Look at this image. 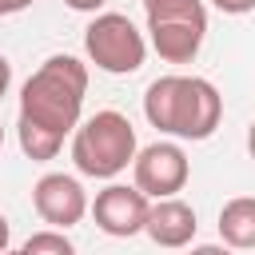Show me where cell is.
<instances>
[{
  "label": "cell",
  "instance_id": "1",
  "mask_svg": "<svg viewBox=\"0 0 255 255\" xmlns=\"http://www.w3.org/2000/svg\"><path fill=\"white\" fill-rule=\"evenodd\" d=\"M143 116L175 139H211L223 120V96L203 76H159L143 92Z\"/></svg>",
  "mask_w": 255,
  "mask_h": 255
},
{
  "label": "cell",
  "instance_id": "2",
  "mask_svg": "<svg viewBox=\"0 0 255 255\" xmlns=\"http://www.w3.org/2000/svg\"><path fill=\"white\" fill-rule=\"evenodd\" d=\"M88 68L76 56H48L20 88V120L48 128L52 135H72L84 120Z\"/></svg>",
  "mask_w": 255,
  "mask_h": 255
},
{
  "label": "cell",
  "instance_id": "3",
  "mask_svg": "<svg viewBox=\"0 0 255 255\" xmlns=\"http://www.w3.org/2000/svg\"><path fill=\"white\" fill-rule=\"evenodd\" d=\"M139 143L135 128L120 112H96L72 131V163L88 179H116L128 163H135Z\"/></svg>",
  "mask_w": 255,
  "mask_h": 255
},
{
  "label": "cell",
  "instance_id": "4",
  "mask_svg": "<svg viewBox=\"0 0 255 255\" xmlns=\"http://www.w3.org/2000/svg\"><path fill=\"white\" fill-rule=\"evenodd\" d=\"M84 52L88 60L108 76H131L143 68L147 40L124 12H100L84 28Z\"/></svg>",
  "mask_w": 255,
  "mask_h": 255
},
{
  "label": "cell",
  "instance_id": "5",
  "mask_svg": "<svg viewBox=\"0 0 255 255\" xmlns=\"http://www.w3.org/2000/svg\"><path fill=\"white\" fill-rule=\"evenodd\" d=\"M207 36V8H183L167 16H147V44L167 64H191Z\"/></svg>",
  "mask_w": 255,
  "mask_h": 255
},
{
  "label": "cell",
  "instance_id": "6",
  "mask_svg": "<svg viewBox=\"0 0 255 255\" xmlns=\"http://www.w3.org/2000/svg\"><path fill=\"white\" fill-rule=\"evenodd\" d=\"M131 175H135V187L147 195V199H175L183 187H187V175H191V163L183 155L179 143H147L139 147L135 163H131Z\"/></svg>",
  "mask_w": 255,
  "mask_h": 255
},
{
  "label": "cell",
  "instance_id": "7",
  "mask_svg": "<svg viewBox=\"0 0 255 255\" xmlns=\"http://www.w3.org/2000/svg\"><path fill=\"white\" fill-rule=\"evenodd\" d=\"M147 211H151V199L131 183H108L104 191H96V203H92V219L104 235L112 239H131L147 227Z\"/></svg>",
  "mask_w": 255,
  "mask_h": 255
},
{
  "label": "cell",
  "instance_id": "8",
  "mask_svg": "<svg viewBox=\"0 0 255 255\" xmlns=\"http://www.w3.org/2000/svg\"><path fill=\"white\" fill-rule=\"evenodd\" d=\"M32 207H36V215H40L44 223H52L56 231L76 227V223L92 211L84 183H80L76 175H64V171H48V175L36 179V187H32Z\"/></svg>",
  "mask_w": 255,
  "mask_h": 255
},
{
  "label": "cell",
  "instance_id": "9",
  "mask_svg": "<svg viewBox=\"0 0 255 255\" xmlns=\"http://www.w3.org/2000/svg\"><path fill=\"white\" fill-rule=\"evenodd\" d=\"M195 227H199V223H195V207L175 195V199H155V203H151L143 231H147V239H151L155 247L179 251V247H187V243L195 239Z\"/></svg>",
  "mask_w": 255,
  "mask_h": 255
},
{
  "label": "cell",
  "instance_id": "10",
  "mask_svg": "<svg viewBox=\"0 0 255 255\" xmlns=\"http://www.w3.org/2000/svg\"><path fill=\"white\" fill-rule=\"evenodd\" d=\"M219 239L231 251H255V195H235L223 203Z\"/></svg>",
  "mask_w": 255,
  "mask_h": 255
},
{
  "label": "cell",
  "instance_id": "11",
  "mask_svg": "<svg viewBox=\"0 0 255 255\" xmlns=\"http://www.w3.org/2000/svg\"><path fill=\"white\" fill-rule=\"evenodd\" d=\"M16 139H20V151H24L32 163L56 159V155H60V147H64V139H60V135H52V131H48V128H40V124H28V120H16Z\"/></svg>",
  "mask_w": 255,
  "mask_h": 255
},
{
  "label": "cell",
  "instance_id": "12",
  "mask_svg": "<svg viewBox=\"0 0 255 255\" xmlns=\"http://www.w3.org/2000/svg\"><path fill=\"white\" fill-rule=\"evenodd\" d=\"M20 251H24V255H76L72 239H68L64 231H56V227H48V231H36V235H28Z\"/></svg>",
  "mask_w": 255,
  "mask_h": 255
},
{
  "label": "cell",
  "instance_id": "13",
  "mask_svg": "<svg viewBox=\"0 0 255 255\" xmlns=\"http://www.w3.org/2000/svg\"><path fill=\"white\" fill-rule=\"evenodd\" d=\"M203 0H143L147 16H167V12H183V8H199Z\"/></svg>",
  "mask_w": 255,
  "mask_h": 255
},
{
  "label": "cell",
  "instance_id": "14",
  "mask_svg": "<svg viewBox=\"0 0 255 255\" xmlns=\"http://www.w3.org/2000/svg\"><path fill=\"white\" fill-rule=\"evenodd\" d=\"M219 12H227V16H247V12H255V0H211Z\"/></svg>",
  "mask_w": 255,
  "mask_h": 255
},
{
  "label": "cell",
  "instance_id": "15",
  "mask_svg": "<svg viewBox=\"0 0 255 255\" xmlns=\"http://www.w3.org/2000/svg\"><path fill=\"white\" fill-rule=\"evenodd\" d=\"M72 12H92V16H100V8L108 4V0H64Z\"/></svg>",
  "mask_w": 255,
  "mask_h": 255
},
{
  "label": "cell",
  "instance_id": "16",
  "mask_svg": "<svg viewBox=\"0 0 255 255\" xmlns=\"http://www.w3.org/2000/svg\"><path fill=\"white\" fill-rule=\"evenodd\" d=\"M187 255H231V247H227V243H199V247H191Z\"/></svg>",
  "mask_w": 255,
  "mask_h": 255
},
{
  "label": "cell",
  "instance_id": "17",
  "mask_svg": "<svg viewBox=\"0 0 255 255\" xmlns=\"http://www.w3.org/2000/svg\"><path fill=\"white\" fill-rule=\"evenodd\" d=\"M8 88H12V64H8V56H0V100L8 96Z\"/></svg>",
  "mask_w": 255,
  "mask_h": 255
},
{
  "label": "cell",
  "instance_id": "18",
  "mask_svg": "<svg viewBox=\"0 0 255 255\" xmlns=\"http://www.w3.org/2000/svg\"><path fill=\"white\" fill-rule=\"evenodd\" d=\"M36 0H0V16H16V12H24V8H32Z\"/></svg>",
  "mask_w": 255,
  "mask_h": 255
},
{
  "label": "cell",
  "instance_id": "19",
  "mask_svg": "<svg viewBox=\"0 0 255 255\" xmlns=\"http://www.w3.org/2000/svg\"><path fill=\"white\" fill-rule=\"evenodd\" d=\"M8 239H12V227H8V219H4V211H0V255L8 251Z\"/></svg>",
  "mask_w": 255,
  "mask_h": 255
},
{
  "label": "cell",
  "instance_id": "20",
  "mask_svg": "<svg viewBox=\"0 0 255 255\" xmlns=\"http://www.w3.org/2000/svg\"><path fill=\"white\" fill-rule=\"evenodd\" d=\"M247 151H251V159H255V120H251V128H247Z\"/></svg>",
  "mask_w": 255,
  "mask_h": 255
},
{
  "label": "cell",
  "instance_id": "21",
  "mask_svg": "<svg viewBox=\"0 0 255 255\" xmlns=\"http://www.w3.org/2000/svg\"><path fill=\"white\" fill-rule=\"evenodd\" d=\"M4 255H24V251H4Z\"/></svg>",
  "mask_w": 255,
  "mask_h": 255
},
{
  "label": "cell",
  "instance_id": "22",
  "mask_svg": "<svg viewBox=\"0 0 255 255\" xmlns=\"http://www.w3.org/2000/svg\"><path fill=\"white\" fill-rule=\"evenodd\" d=\"M0 143H4V128H0Z\"/></svg>",
  "mask_w": 255,
  "mask_h": 255
}]
</instances>
